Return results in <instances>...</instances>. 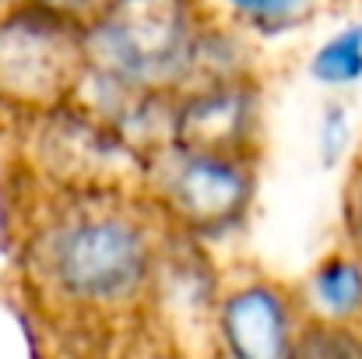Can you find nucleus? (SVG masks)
<instances>
[{
	"label": "nucleus",
	"instance_id": "obj_4",
	"mask_svg": "<svg viewBox=\"0 0 362 359\" xmlns=\"http://www.w3.org/2000/svg\"><path fill=\"white\" fill-rule=\"evenodd\" d=\"M85 74L81 28L35 0L0 11V106L18 117L74 99Z\"/></svg>",
	"mask_w": 362,
	"mask_h": 359
},
{
	"label": "nucleus",
	"instance_id": "obj_10",
	"mask_svg": "<svg viewBox=\"0 0 362 359\" xmlns=\"http://www.w3.org/2000/svg\"><path fill=\"white\" fill-rule=\"evenodd\" d=\"M317 0H218V7L246 32L281 35L299 28L313 14Z\"/></svg>",
	"mask_w": 362,
	"mask_h": 359
},
{
	"label": "nucleus",
	"instance_id": "obj_7",
	"mask_svg": "<svg viewBox=\"0 0 362 359\" xmlns=\"http://www.w3.org/2000/svg\"><path fill=\"white\" fill-rule=\"evenodd\" d=\"M169 141L201 148V152L257 159L260 89L253 74L201 81L173 96V137Z\"/></svg>",
	"mask_w": 362,
	"mask_h": 359
},
{
	"label": "nucleus",
	"instance_id": "obj_6",
	"mask_svg": "<svg viewBox=\"0 0 362 359\" xmlns=\"http://www.w3.org/2000/svg\"><path fill=\"white\" fill-rule=\"evenodd\" d=\"M215 353L226 359H292L303 317L292 289L271 278H243L218 292L211 317Z\"/></svg>",
	"mask_w": 362,
	"mask_h": 359
},
{
	"label": "nucleus",
	"instance_id": "obj_9",
	"mask_svg": "<svg viewBox=\"0 0 362 359\" xmlns=\"http://www.w3.org/2000/svg\"><path fill=\"white\" fill-rule=\"evenodd\" d=\"M310 78L324 89H352L362 81V21L341 25L310 57Z\"/></svg>",
	"mask_w": 362,
	"mask_h": 359
},
{
	"label": "nucleus",
	"instance_id": "obj_2",
	"mask_svg": "<svg viewBox=\"0 0 362 359\" xmlns=\"http://www.w3.org/2000/svg\"><path fill=\"white\" fill-rule=\"evenodd\" d=\"M85 71L151 96L250 74L240 35L204 0H106L81 28Z\"/></svg>",
	"mask_w": 362,
	"mask_h": 359
},
{
	"label": "nucleus",
	"instance_id": "obj_3",
	"mask_svg": "<svg viewBox=\"0 0 362 359\" xmlns=\"http://www.w3.org/2000/svg\"><path fill=\"white\" fill-rule=\"evenodd\" d=\"M137 190L187 237H218L240 226L257 190V166L250 155L201 152L165 141L141 155Z\"/></svg>",
	"mask_w": 362,
	"mask_h": 359
},
{
	"label": "nucleus",
	"instance_id": "obj_8",
	"mask_svg": "<svg viewBox=\"0 0 362 359\" xmlns=\"http://www.w3.org/2000/svg\"><path fill=\"white\" fill-rule=\"evenodd\" d=\"M292 296L303 324L362 335V261L352 250H334L317 261Z\"/></svg>",
	"mask_w": 362,
	"mask_h": 359
},
{
	"label": "nucleus",
	"instance_id": "obj_13",
	"mask_svg": "<svg viewBox=\"0 0 362 359\" xmlns=\"http://www.w3.org/2000/svg\"><path fill=\"white\" fill-rule=\"evenodd\" d=\"M345 237H349V250L362 261V159L356 162L352 176H349V187H345Z\"/></svg>",
	"mask_w": 362,
	"mask_h": 359
},
{
	"label": "nucleus",
	"instance_id": "obj_1",
	"mask_svg": "<svg viewBox=\"0 0 362 359\" xmlns=\"http://www.w3.org/2000/svg\"><path fill=\"white\" fill-rule=\"evenodd\" d=\"M21 239L35 303L71 331H137L165 243V219L137 187L46 190Z\"/></svg>",
	"mask_w": 362,
	"mask_h": 359
},
{
	"label": "nucleus",
	"instance_id": "obj_11",
	"mask_svg": "<svg viewBox=\"0 0 362 359\" xmlns=\"http://www.w3.org/2000/svg\"><path fill=\"white\" fill-rule=\"evenodd\" d=\"M292 359H362V335L320 328V324H303V335H299Z\"/></svg>",
	"mask_w": 362,
	"mask_h": 359
},
{
	"label": "nucleus",
	"instance_id": "obj_15",
	"mask_svg": "<svg viewBox=\"0 0 362 359\" xmlns=\"http://www.w3.org/2000/svg\"><path fill=\"white\" fill-rule=\"evenodd\" d=\"M14 4H21V0H0V11H7V7H14Z\"/></svg>",
	"mask_w": 362,
	"mask_h": 359
},
{
	"label": "nucleus",
	"instance_id": "obj_16",
	"mask_svg": "<svg viewBox=\"0 0 362 359\" xmlns=\"http://www.w3.org/2000/svg\"><path fill=\"white\" fill-rule=\"evenodd\" d=\"M208 359H226V356H218V353H211V356H208Z\"/></svg>",
	"mask_w": 362,
	"mask_h": 359
},
{
	"label": "nucleus",
	"instance_id": "obj_5",
	"mask_svg": "<svg viewBox=\"0 0 362 359\" xmlns=\"http://www.w3.org/2000/svg\"><path fill=\"white\" fill-rule=\"evenodd\" d=\"M32 169L46 190L137 187L141 155L78 103L32 113Z\"/></svg>",
	"mask_w": 362,
	"mask_h": 359
},
{
	"label": "nucleus",
	"instance_id": "obj_14",
	"mask_svg": "<svg viewBox=\"0 0 362 359\" xmlns=\"http://www.w3.org/2000/svg\"><path fill=\"white\" fill-rule=\"evenodd\" d=\"M35 4H42L46 11H53V14L74 21L78 28H85V25L106 7V0H35Z\"/></svg>",
	"mask_w": 362,
	"mask_h": 359
},
{
	"label": "nucleus",
	"instance_id": "obj_12",
	"mask_svg": "<svg viewBox=\"0 0 362 359\" xmlns=\"http://www.w3.org/2000/svg\"><path fill=\"white\" fill-rule=\"evenodd\" d=\"M349 148V113L341 103H327L320 120V159L324 166H334Z\"/></svg>",
	"mask_w": 362,
	"mask_h": 359
}]
</instances>
